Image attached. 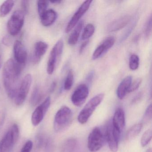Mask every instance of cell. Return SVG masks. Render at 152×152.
Instances as JSON below:
<instances>
[{
	"mask_svg": "<svg viewBox=\"0 0 152 152\" xmlns=\"http://www.w3.org/2000/svg\"><path fill=\"white\" fill-rule=\"evenodd\" d=\"M25 65L18 64L10 58L4 64L2 72L3 84L10 98L15 99L19 85V78Z\"/></svg>",
	"mask_w": 152,
	"mask_h": 152,
	"instance_id": "cell-1",
	"label": "cell"
},
{
	"mask_svg": "<svg viewBox=\"0 0 152 152\" xmlns=\"http://www.w3.org/2000/svg\"><path fill=\"white\" fill-rule=\"evenodd\" d=\"M73 113L66 106H63L57 112L54 118V128L57 132L65 130L72 121Z\"/></svg>",
	"mask_w": 152,
	"mask_h": 152,
	"instance_id": "cell-2",
	"label": "cell"
},
{
	"mask_svg": "<svg viewBox=\"0 0 152 152\" xmlns=\"http://www.w3.org/2000/svg\"><path fill=\"white\" fill-rule=\"evenodd\" d=\"M19 127L14 124L0 140V152H11L19 137Z\"/></svg>",
	"mask_w": 152,
	"mask_h": 152,
	"instance_id": "cell-3",
	"label": "cell"
},
{
	"mask_svg": "<svg viewBox=\"0 0 152 152\" xmlns=\"http://www.w3.org/2000/svg\"><path fill=\"white\" fill-rule=\"evenodd\" d=\"M104 97V94L100 93L93 97L87 103L78 115V121L80 124H83L87 122L96 107L103 101Z\"/></svg>",
	"mask_w": 152,
	"mask_h": 152,
	"instance_id": "cell-4",
	"label": "cell"
},
{
	"mask_svg": "<svg viewBox=\"0 0 152 152\" xmlns=\"http://www.w3.org/2000/svg\"><path fill=\"white\" fill-rule=\"evenodd\" d=\"M25 15L21 10H16L12 14L7 25L10 35L15 36L20 32L24 24Z\"/></svg>",
	"mask_w": 152,
	"mask_h": 152,
	"instance_id": "cell-5",
	"label": "cell"
},
{
	"mask_svg": "<svg viewBox=\"0 0 152 152\" xmlns=\"http://www.w3.org/2000/svg\"><path fill=\"white\" fill-rule=\"evenodd\" d=\"M32 82L31 75L27 74L23 79L19 85L16 96L15 98V102L17 106H21L24 103L28 96Z\"/></svg>",
	"mask_w": 152,
	"mask_h": 152,
	"instance_id": "cell-6",
	"label": "cell"
},
{
	"mask_svg": "<svg viewBox=\"0 0 152 152\" xmlns=\"http://www.w3.org/2000/svg\"><path fill=\"white\" fill-rule=\"evenodd\" d=\"M104 143V137L101 130L96 127L91 130L88 137V148L91 152H96L101 149Z\"/></svg>",
	"mask_w": 152,
	"mask_h": 152,
	"instance_id": "cell-7",
	"label": "cell"
},
{
	"mask_svg": "<svg viewBox=\"0 0 152 152\" xmlns=\"http://www.w3.org/2000/svg\"><path fill=\"white\" fill-rule=\"evenodd\" d=\"M64 48V42L59 40L53 47L50 51L47 65V71L48 74L51 75L54 72L57 62L61 57Z\"/></svg>",
	"mask_w": 152,
	"mask_h": 152,
	"instance_id": "cell-8",
	"label": "cell"
},
{
	"mask_svg": "<svg viewBox=\"0 0 152 152\" xmlns=\"http://www.w3.org/2000/svg\"><path fill=\"white\" fill-rule=\"evenodd\" d=\"M50 97H48L42 104L36 107L31 116V122L34 126H38L41 123L50 107Z\"/></svg>",
	"mask_w": 152,
	"mask_h": 152,
	"instance_id": "cell-9",
	"label": "cell"
},
{
	"mask_svg": "<svg viewBox=\"0 0 152 152\" xmlns=\"http://www.w3.org/2000/svg\"><path fill=\"white\" fill-rule=\"evenodd\" d=\"M106 133L107 140L110 150L112 152H117L121 133L113 127L112 122H110L107 128Z\"/></svg>",
	"mask_w": 152,
	"mask_h": 152,
	"instance_id": "cell-10",
	"label": "cell"
},
{
	"mask_svg": "<svg viewBox=\"0 0 152 152\" xmlns=\"http://www.w3.org/2000/svg\"><path fill=\"white\" fill-rule=\"evenodd\" d=\"M92 1H86L83 3L77 11L69 21L65 29V32L68 33L71 31L75 26L83 15L88 10L92 3Z\"/></svg>",
	"mask_w": 152,
	"mask_h": 152,
	"instance_id": "cell-11",
	"label": "cell"
},
{
	"mask_svg": "<svg viewBox=\"0 0 152 152\" xmlns=\"http://www.w3.org/2000/svg\"><path fill=\"white\" fill-rule=\"evenodd\" d=\"M89 88L86 84L79 85L73 93L71 97L72 103L75 105L80 107L86 101L89 95Z\"/></svg>",
	"mask_w": 152,
	"mask_h": 152,
	"instance_id": "cell-12",
	"label": "cell"
},
{
	"mask_svg": "<svg viewBox=\"0 0 152 152\" xmlns=\"http://www.w3.org/2000/svg\"><path fill=\"white\" fill-rule=\"evenodd\" d=\"M14 54L16 62L20 64L25 65L28 54L24 46L20 41L16 40L14 43Z\"/></svg>",
	"mask_w": 152,
	"mask_h": 152,
	"instance_id": "cell-13",
	"label": "cell"
},
{
	"mask_svg": "<svg viewBox=\"0 0 152 152\" xmlns=\"http://www.w3.org/2000/svg\"><path fill=\"white\" fill-rule=\"evenodd\" d=\"M115 38L110 36L106 38L93 52L92 56L93 60H96L101 56L105 52L113 47L115 43Z\"/></svg>",
	"mask_w": 152,
	"mask_h": 152,
	"instance_id": "cell-14",
	"label": "cell"
},
{
	"mask_svg": "<svg viewBox=\"0 0 152 152\" xmlns=\"http://www.w3.org/2000/svg\"><path fill=\"white\" fill-rule=\"evenodd\" d=\"M48 48V45L46 42L39 41L34 44V48L31 56V60L34 64H37L40 62L42 57Z\"/></svg>",
	"mask_w": 152,
	"mask_h": 152,
	"instance_id": "cell-15",
	"label": "cell"
},
{
	"mask_svg": "<svg viewBox=\"0 0 152 152\" xmlns=\"http://www.w3.org/2000/svg\"><path fill=\"white\" fill-rule=\"evenodd\" d=\"M112 123L113 127L121 133L125 125V114L122 108L120 107L115 110Z\"/></svg>",
	"mask_w": 152,
	"mask_h": 152,
	"instance_id": "cell-16",
	"label": "cell"
},
{
	"mask_svg": "<svg viewBox=\"0 0 152 152\" xmlns=\"http://www.w3.org/2000/svg\"><path fill=\"white\" fill-rule=\"evenodd\" d=\"M132 82V76L128 75L122 80L116 91L117 97L120 99L124 98L128 93V90Z\"/></svg>",
	"mask_w": 152,
	"mask_h": 152,
	"instance_id": "cell-17",
	"label": "cell"
},
{
	"mask_svg": "<svg viewBox=\"0 0 152 152\" xmlns=\"http://www.w3.org/2000/svg\"><path fill=\"white\" fill-rule=\"evenodd\" d=\"M40 18L42 25L48 27L52 25L56 22L57 18V14L53 10H48Z\"/></svg>",
	"mask_w": 152,
	"mask_h": 152,
	"instance_id": "cell-18",
	"label": "cell"
},
{
	"mask_svg": "<svg viewBox=\"0 0 152 152\" xmlns=\"http://www.w3.org/2000/svg\"><path fill=\"white\" fill-rule=\"evenodd\" d=\"M130 21V18L128 16L123 17L113 22L108 27L109 32L116 31L122 28H124L127 25Z\"/></svg>",
	"mask_w": 152,
	"mask_h": 152,
	"instance_id": "cell-19",
	"label": "cell"
},
{
	"mask_svg": "<svg viewBox=\"0 0 152 152\" xmlns=\"http://www.w3.org/2000/svg\"><path fill=\"white\" fill-rule=\"evenodd\" d=\"M83 26V22L81 21H80L75 26L74 30L68 38V43L69 45L73 46L78 42Z\"/></svg>",
	"mask_w": 152,
	"mask_h": 152,
	"instance_id": "cell-20",
	"label": "cell"
},
{
	"mask_svg": "<svg viewBox=\"0 0 152 152\" xmlns=\"http://www.w3.org/2000/svg\"><path fill=\"white\" fill-rule=\"evenodd\" d=\"M77 145V140L75 139H67L62 144L60 152H74L76 149Z\"/></svg>",
	"mask_w": 152,
	"mask_h": 152,
	"instance_id": "cell-21",
	"label": "cell"
},
{
	"mask_svg": "<svg viewBox=\"0 0 152 152\" xmlns=\"http://www.w3.org/2000/svg\"><path fill=\"white\" fill-rule=\"evenodd\" d=\"M142 126V123L137 124L132 126L126 133L127 140H131L136 138L141 132Z\"/></svg>",
	"mask_w": 152,
	"mask_h": 152,
	"instance_id": "cell-22",
	"label": "cell"
},
{
	"mask_svg": "<svg viewBox=\"0 0 152 152\" xmlns=\"http://www.w3.org/2000/svg\"><path fill=\"white\" fill-rule=\"evenodd\" d=\"M15 1L12 0L4 1L0 7V17L4 18L7 15L15 6Z\"/></svg>",
	"mask_w": 152,
	"mask_h": 152,
	"instance_id": "cell-23",
	"label": "cell"
},
{
	"mask_svg": "<svg viewBox=\"0 0 152 152\" xmlns=\"http://www.w3.org/2000/svg\"><path fill=\"white\" fill-rule=\"evenodd\" d=\"M42 97V94L38 86L34 89L31 98V104L33 106H35L39 103Z\"/></svg>",
	"mask_w": 152,
	"mask_h": 152,
	"instance_id": "cell-24",
	"label": "cell"
},
{
	"mask_svg": "<svg viewBox=\"0 0 152 152\" xmlns=\"http://www.w3.org/2000/svg\"><path fill=\"white\" fill-rule=\"evenodd\" d=\"M95 28L94 26L92 24L89 23L87 25L83 30V32L82 34V39H88L91 38L95 32Z\"/></svg>",
	"mask_w": 152,
	"mask_h": 152,
	"instance_id": "cell-25",
	"label": "cell"
},
{
	"mask_svg": "<svg viewBox=\"0 0 152 152\" xmlns=\"http://www.w3.org/2000/svg\"><path fill=\"white\" fill-rule=\"evenodd\" d=\"M74 74L72 70L68 71L67 76L65 80L64 88L65 90L68 91L71 89L73 84Z\"/></svg>",
	"mask_w": 152,
	"mask_h": 152,
	"instance_id": "cell-26",
	"label": "cell"
},
{
	"mask_svg": "<svg viewBox=\"0 0 152 152\" xmlns=\"http://www.w3.org/2000/svg\"><path fill=\"white\" fill-rule=\"evenodd\" d=\"M140 59L138 56L136 54H133L131 56L129 60V67L132 71H135L138 68L139 66Z\"/></svg>",
	"mask_w": 152,
	"mask_h": 152,
	"instance_id": "cell-27",
	"label": "cell"
},
{
	"mask_svg": "<svg viewBox=\"0 0 152 152\" xmlns=\"http://www.w3.org/2000/svg\"><path fill=\"white\" fill-rule=\"evenodd\" d=\"M152 131L151 129H148L146 131L141 137L140 144L142 147H145L148 145L152 139Z\"/></svg>",
	"mask_w": 152,
	"mask_h": 152,
	"instance_id": "cell-28",
	"label": "cell"
},
{
	"mask_svg": "<svg viewBox=\"0 0 152 152\" xmlns=\"http://www.w3.org/2000/svg\"><path fill=\"white\" fill-rule=\"evenodd\" d=\"M49 4V1H38L37 2L38 11L39 17L41 16L45 11L48 10Z\"/></svg>",
	"mask_w": 152,
	"mask_h": 152,
	"instance_id": "cell-29",
	"label": "cell"
},
{
	"mask_svg": "<svg viewBox=\"0 0 152 152\" xmlns=\"http://www.w3.org/2000/svg\"><path fill=\"white\" fill-rule=\"evenodd\" d=\"M152 104H150L146 110L143 116L142 122L143 123H148L152 120Z\"/></svg>",
	"mask_w": 152,
	"mask_h": 152,
	"instance_id": "cell-30",
	"label": "cell"
},
{
	"mask_svg": "<svg viewBox=\"0 0 152 152\" xmlns=\"http://www.w3.org/2000/svg\"><path fill=\"white\" fill-rule=\"evenodd\" d=\"M141 82H142V80L140 78H137L133 82H132L128 90V93L133 92L137 89L140 86Z\"/></svg>",
	"mask_w": 152,
	"mask_h": 152,
	"instance_id": "cell-31",
	"label": "cell"
},
{
	"mask_svg": "<svg viewBox=\"0 0 152 152\" xmlns=\"http://www.w3.org/2000/svg\"><path fill=\"white\" fill-rule=\"evenodd\" d=\"M45 152H52L54 148V144L51 139L48 138L47 139L44 145Z\"/></svg>",
	"mask_w": 152,
	"mask_h": 152,
	"instance_id": "cell-32",
	"label": "cell"
},
{
	"mask_svg": "<svg viewBox=\"0 0 152 152\" xmlns=\"http://www.w3.org/2000/svg\"><path fill=\"white\" fill-rule=\"evenodd\" d=\"M33 143L31 140H28L25 143L20 152H31Z\"/></svg>",
	"mask_w": 152,
	"mask_h": 152,
	"instance_id": "cell-33",
	"label": "cell"
},
{
	"mask_svg": "<svg viewBox=\"0 0 152 152\" xmlns=\"http://www.w3.org/2000/svg\"><path fill=\"white\" fill-rule=\"evenodd\" d=\"M47 139V138H46L42 134H39L37 136L36 140H37V146L39 148H41L44 146Z\"/></svg>",
	"mask_w": 152,
	"mask_h": 152,
	"instance_id": "cell-34",
	"label": "cell"
},
{
	"mask_svg": "<svg viewBox=\"0 0 152 152\" xmlns=\"http://www.w3.org/2000/svg\"><path fill=\"white\" fill-rule=\"evenodd\" d=\"M30 7V1L27 0H23L21 1L22 11L25 15L28 14Z\"/></svg>",
	"mask_w": 152,
	"mask_h": 152,
	"instance_id": "cell-35",
	"label": "cell"
},
{
	"mask_svg": "<svg viewBox=\"0 0 152 152\" xmlns=\"http://www.w3.org/2000/svg\"><path fill=\"white\" fill-rule=\"evenodd\" d=\"M151 30H152V19H151V17H150L147 23L145 30V34L146 37H148L150 35Z\"/></svg>",
	"mask_w": 152,
	"mask_h": 152,
	"instance_id": "cell-36",
	"label": "cell"
},
{
	"mask_svg": "<svg viewBox=\"0 0 152 152\" xmlns=\"http://www.w3.org/2000/svg\"><path fill=\"white\" fill-rule=\"evenodd\" d=\"M6 119V115L5 112L0 111V129L3 127Z\"/></svg>",
	"mask_w": 152,
	"mask_h": 152,
	"instance_id": "cell-37",
	"label": "cell"
},
{
	"mask_svg": "<svg viewBox=\"0 0 152 152\" xmlns=\"http://www.w3.org/2000/svg\"><path fill=\"white\" fill-rule=\"evenodd\" d=\"M2 43L7 46H10L11 44V41H10V38L7 36H6V37L3 38V39H2Z\"/></svg>",
	"mask_w": 152,
	"mask_h": 152,
	"instance_id": "cell-38",
	"label": "cell"
},
{
	"mask_svg": "<svg viewBox=\"0 0 152 152\" xmlns=\"http://www.w3.org/2000/svg\"><path fill=\"white\" fill-rule=\"evenodd\" d=\"M88 41H86L84 42L81 44L80 47V49H79V53H80V54H82L83 52V50L85 49L86 46H87L88 43Z\"/></svg>",
	"mask_w": 152,
	"mask_h": 152,
	"instance_id": "cell-39",
	"label": "cell"
},
{
	"mask_svg": "<svg viewBox=\"0 0 152 152\" xmlns=\"http://www.w3.org/2000/svg\"><path fill=\"white\" fill-rule=\"evenodd\" d=\"M56 87V83L55 81L53 82L52 84H51V86H50V92H53L54 90H55Z\"/></svg>",
	"mask_w": 152,
	"mask_h": 152,
	"instance_id": "cell-40",
	"label": "cell"
},
{
	"mask_svg": "<svg viewBox=\"0 0 152 152\" xmlns=\"http://www.w3.org/2000/svg\"><path fill=\"white\" fill-rule=\"evenodd\" d=\"M49 2L53 3V4H60L62 1H50Z\"/></svg>",
	"mask_w": 152,
	"mask_h": 152,
	"instance_id": "cell-41",
	"label": "cell"
},
{
	"mask_svg": "<svg viewBox=\"0 0 152 152\" xmlns=\"http://www.w3.org/2000/svg\"><path fill=\"white\" fill-rule=\"evenodd\" d=\"M146 152H152V149L151 148H149L147 149L146 151Z\"/></svg>",
	"mask_w": 152,
	"mask_h": 152,
	"instance_id": "cell-42",
	"label": "cell"
},
{
	"mask_svg": "<svg viewBox=\"0 0 152 152\" xmlns=\"http://www.w3.org/2000/svg\"><path fill=\"white\" fill-rule=\"evenodd\" d=\"M1 56H0V68L1 67Z\"/></svg>",
	"mask_w": 152,
	"mask_h": 152,
	"instance_id": "cell-43",
	"label": "cell"
},
{
	"mask_svg": "<svg viewBox=\"0 0 152 152\" xmlns=\"http://www.w3.org/2000/svg\"><path fill=\"white\" fill-rule=\"evenodd\" d=\"M1 86H0V97L1 96Z\"/></svg>",
	"mask_w": 152,
	"mask_h": 152,
	"instance_id": "cell-44",
	"label": "cell"
}]
</instances>
